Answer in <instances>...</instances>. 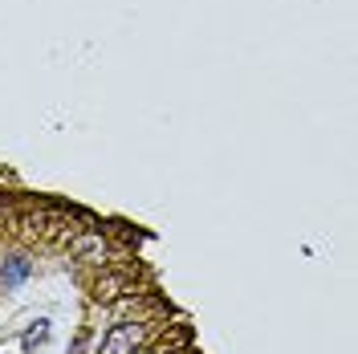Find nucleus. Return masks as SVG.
Wrapping results in <instances>:
<instances>
[{
	"label": "nucleus",
	"mask_w": 358,
	"mask_h": 354,
	"mask_svg": "<svg viewBox=\"0 0 358 354\" xmlns=\"http://www.w3.org/2000/svg\"><path fill=\"white\" fill-rule=\"evenodd\" d=\"M143 342H147V326H143V322H118V326L106 330L98 354H134Z\"/></svg>",
	"instance_id": "obj_1"
},
{
	"label": "nucleus",
	"mask_w": 358,
	"mask_h": 354,
	"mask_svg": "<svg viewBox=\"0 0 358 354\" xmlns=\"http://www.w3.org/2000/svg\"><path fill=\"white\" fill-rule=\"evenodd\" d=\"M29 273H33V261H29V257H8V261L0 265V285H4V289H17Z\"/></svg>",
	"instance_id": "obj_2"
},
{
	"label": "nucleus",
	"mask_w": 358,
	"mask_h": 354,
	"mask_svg": "<svg viewBox=\"0 0 358 354\" xmlns=\"http://www.w3.org/2000/svg\"><path fill=\"white\" fill-rule=\"evenodd\" d=\"M45 338H49V322H37L33 330L24 334V351H33V346H41Z\"/></svg>",
	"instance_id": "obj_3"
}]
</instances>
